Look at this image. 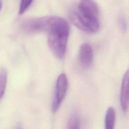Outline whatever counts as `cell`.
I'll use <instances>...</instances> for the list:
<instances>
[{
  "label": "cell",
  "mask_w": 129,
  "mask_h": 129,
  "mask_svg": "<svg viewBox=\"0 0 129 129\" xmlns=\"http://www.w3.org/2000/svg\"><path fill=\"white\" fill-rule=\"evenodd\" d=\"M78 57L81 66L84 68H88L91 65L93 58V51L89 44L84 43L80 46Z\"/></svg>",
  "instance_id": "cell-5"
},
{
  "label": "cell",
  "mask_w": 129,
  "mask_h": 129,
  "mask_svg": "<svg viewBox=\"0 0 129 129\" xmlns=\"http://www.w3.org/2000/svg\"><path fill=\"white\" fill-rule=\"evenodd\" d=\"M128 80L129 71L127 70L123 75L120 94V102L122 109L126 111L128 105Z\"/></svg>",
  "instance_id": "cell-6"
},
{
  "label": "cell",
  "mask_w": 129,
  "mask_h": 129,
  "mask_svg": "<svg viewBox=\"0 0 129 129\" xmlns=\"http://www.w3.org/2000/svg\"><path fill=\"white\" fill-rule=\"evenodd\" d=\"M115 111L113 107H109L105 117V129H114L115 122Z\"/></svg>",
  "instance_id": "cell-7"
},
{
  "label": "cell",
  "mask_w": 129,
  "mask_h": 129,
  "mask_svg": "<svg viewBox=\"0 0 129 129\" xmlns=\"http://www.w3.org/2000/svg\"><path fill=\"white\" fill-rule=\"evenodd\" d=\"M80 120L78 114L73 113L70 116L68 122V129H80Z\"/></svg>",
  "instance_id": "cell-8"
},
{
  "label": "cell",
  "mask_w": 129,
  "mask_h": 129,
  "mask_svg": "<svg viewBox=\"0 0 129 129\" xmlns=\"http://www.w3.org/2000/svg\"><path fill=\"white\" fill-rule=\"evenodd\" d=\"M70 28L67 21L59 17H53V19L48 31V44L53 54L58 58L64 55Z\"/></svg>",
  "instance_id": "cell-2"
},
{
  "label": "cell",
  "mask_w": 129,
  "mask_h": 129,
  "mask_svg": "<svg viewBox=\"0 0 129 129\" xmlns=\"http://www.w3.org/2000/svg\"><path fill=\"white\" fill-rule=\"evenodd\" d=\"M1 1L0 0V10H1Z\"/></svg>",
  "instance_id": "cell-12"
},
{
  "label": "cell",
  "mask_w": 129,
  "mask_h": 129,
  "mask_svg": "<svg viewBox=\"0 0 129 129\" xmlns=\"http://www.w3.org/2000/svg\"><path fill=\"white\" fill-rule=\"evenodd\" d=\"M119 25H120L121 29L124 30L126 28V24H125L124 19L122 18H120L119 20Z\"/></svg>",
  "instance_id": "cell-11"
},
{
  "label": "cell",
  "mask_w": 129,
  "mask_h": 129,
  "mask_svg": "<svg viewBox=\"0 0 129 129\" xmlns=\"http://www.w3.org/2000/svg\"><path fill=\"white\" fill-rule=\"evenodd\" d=\"M53 19V16H48L30 19L23 23V28L29 32H48Z\"/></svg>",
  "instance_id": "cell-4"
},
{
  "label": "cell",
  "mask_w": 129,
  "mask_h": 129,
  "mask_svg": "<svg viewBox=\"0 0 129 129\" xmlns=\"http://www.w3.org/2000/svg\"><path fill=\"white\" fill-rule=\"evenodd\" d=\"M99 9L91 0H82L76 9L69 14L72 22L79 29L87 33L97 32L100 27Z\"/></svg>",
  "instance_id": "cell-1"
},
{
  "label": "cell",
  "mask_w": 129,
  "mask_h": 129,
  "mask_svg": "<svg viewBox=\"0 0 129 129\" xmlns=\"http://www.w3.org/2000/svg\"><path fill=\"white\" fill-rule=\"evenodd\" d=\"M17 129H22V128H21V127L20 126H19V127H18V128H17Z\"/></svg>",
  "instance_id": "cell-13"
},
{
  "label": "cell",
  "mask_w": 129,
  "mask_h": 129,
  "mask_svg": "<svg viewBox=\"0 0 129 129\" xmlns=\"http://www.w3.org/2000/svg\"><path fill=\"white\" fill-rule=\"evenodd\" d=\"M68 88V81L66 75L60 74L56 80L54 96L52 103L51 110L53 112H56L63 101Z\"/></svg>",
  "instance_id": "cell-3"
},
{
  "label": "cell",
  "mask_w": 129,
  "mask_h": 129,
  "mask_svg": "<svg viewBox=\"0 0 129 129\" xmlns=\"http://www.w3.org/2000/svg\"><path fill=\"white\" fill-rule=\"evenodd\" d=\"M32 1L33 0H21L19 11V14L21 15L24 13L30 6Z\"/></svg>",
  "instance_id": "cell-10"
},
{
  "label": "cell",
  "mask_w": 129,
  "mask_h": 129,
  "mask_svg": "<svg viewBox=\"0 0 129 129\" xmlns=\"http://www.w3.org/2000/svg\"><path fill=\"white\" fill-rule=\"evenodd\" d=\"M7 72L5 69L2 68L0 69V100L3 97L7 84Z\"/></svg>",
  "instance_id": "cell-9"
}]
</instances>
